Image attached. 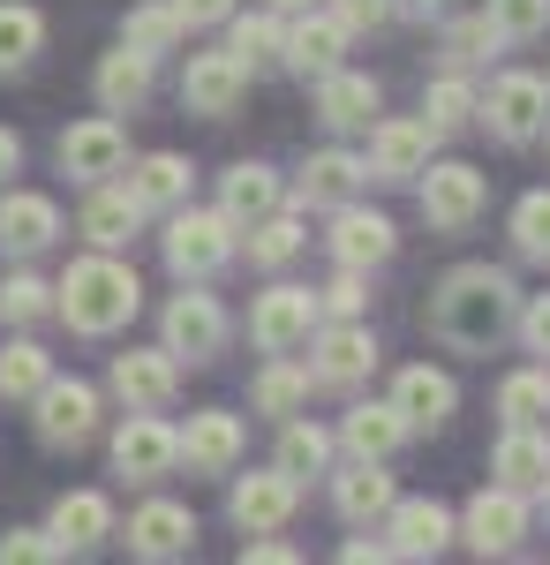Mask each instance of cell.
Segmentation results:
<instances>
[{"label":"cell","mask_w":550,"mask_h":565,"mask_svg":"<svg viewBox=\"0 0 550 565\" xmlns=\"http://www.w3.org/2000/svg\"><path fill=\"white\" fill-rule=\"evenodd\" d=\"M520 317V287L506 264H453L430 295V340H445L453 354H490Z\"/></svg>","instance_id":"cell-1"},{"label":"cell","mask_w":550,"mask_h":565,"mask_svg":"<svg viewBox=\"0 0 550 565\" xmlns=\"http://www.w3.org/2000/svg\"><path fill=\"white\" fill-rule=\"evenodd\" d=\"M53 309L68 317V332L106 340V332H121L128 317L144 309V279H136V264H121L114 249H91V257H76L68 271H61Z\"/></svg>","instance_id":"cell-2"},{"label":"cell","mask_w":550,"mask_h":565,"mask_svg":"<svg viewBox=\"0 0 550 565\" xmlns=\"http://www.w3.org/2000/svg\"><path fill=\"white\" fill-rule=\"evenodd\" d=\"M309 348V385L317 392H362L370 370H378V332L362 317H317V332L302 340Z\"/></svg>","instance_id":"cell-3"},{"label":"cell","mask_w":550,"mask_h":565,"mask_svg":"<svg viewBox=\"0 0 550 565\" xmlns=\"http://www.w3.org/2000/svg\"><path fill=\"white\" fill-rule=\"evenodd\" d=\"M242 257V226L219 212H197V204H173L167 212V264L173 279H219L226 264Z\"/></svg>","instance_id":"cell-4"},{"label":"cell","mask_w":550,"mask_h":565,"mask_svg":"<svg viewBox=\"0 0 550 565\" xmlns=\"http://www.w3.org/2000/svg\"><path fill=\"white\" fill-rule=\"evenodd\" d=\"M528 527H536V505L506 482H490V490L467 498V513H453V543L475 551V558H512L528 543Z\"/></svg>","instance_id":"cell-5"},{"label":"cell","mask_w":550,"mask_h":565,"mask_svg":"<svg viewBox=\"0 0 550 565\" xmlns=\"http://www.w3.org/2000/svg\"><path fill=\"white\" fill-rule=\"evenodd\" d=\"M226 309H219V295H204V279H181V295L167 302V317H159V348L173 354V362H189V370H204V362H219L226 354Z\"/></svg>","instance_id":"cell-6"},{"label":"cell","mask_w":550,"mask_h":565,"mask_svg":"<svg viewBox=\"0 0 550 565\" xmlns=\"http://www.w3.org/2000/svg\"><path fill=\"white\" fill-rule=\"evenodd\" d=\"M475 121L498 136L506 151L520 143H536L550 121V76H528V68H506V76H490V90L475 98Z\"/></svg>","instance_id":"cell-7"},{"label":"cell","mask_w":550,"mask_h":565,"mask_svg":"<svg viewBox=\"0 0 550 565\" xmlns=\"http://www.w3.org/2000/svg\"><path fill=\"white\" fill-rule=\"evenodd\" d=\"M415 204H423L430 234H467L483 218V204H490V181L475 174L467 159H430L415 174Z\"/></svg>","instance_id":"cell-8"},{"label":"cell","mask_w":550,"mask_h":565,"mask_svg":"<svg viewBox=\"0 0 550 565\" xmlns=\"http://www.w3.org/2000/svg\"><path fill=\"white\" fill-rule=\"evenodd\" d=\"M445 136L430 129L423 114H392V121H370V151H362V181H384V189H408L437 159Z\"/></svg>","instance_id":"cell-9"},{"label":"cell","mask_w":550,"mask_h":565,"mask_svg":"<svg viewBox=\"0 0 550 565\" xmlns=\"http://www.w3.org/2000/svg\"><path fill=\"white\" fill-rule=\"evenodd\" d=\"M347 45H355V31L339 23L325 0H317V8H295V15L279 23V68H287V76H302V84H317L325 68H339V61H347Z\"/></svg>","instance_id":"cell-10"},{"label":"cell","mask_w":550,"mask_h":565,"mask_svg":"<svg viewBox=\"0 0 550 565\" xmlns=\"http://www.w3.org/2000/svg\"><path fill=\"white\" fill-rule=\"evenodd\" d=\"M317 287H287V279H272L264 295H256V309H250V340H256V354H295L309 332H317Z\"/></svg>","instance_id":"cell-11"},{"label":"cell","mask_w":550,"mask_h":565,"mask_svg":"<svg viewBox=\"0 0 550 565\" xmlns=\"http://www.w3.org/2000/svg\"><path fill=\"white\" fill-rule=\"evenodd\" d=\"M332 218V234H325V249H332V264H347V271H378V264H392L400 257V226L384 212H370V204H339V212H325Z\"/></svg>","instance_id":"cell-12"},{"label":"cell","mask_w":550,"mask_h":565,"mask_svg":"<svg viewBox=\"0 0 550 565\" xmlns=\"http://www.w3.org/2000/svg\"><path fill=\"white\" fill-rule=\"evenodd\" d=\"M31 407H39V437L53 452H76V445L98 437V392H91L84 377H45V385L31 392Z\"/></svg>","instance_id":"cell-13"},{"label":"cell","mask_w":550,"mask_h":565,"mask_svg":"<svg viewBox=\"0 0 550 565\" xmlns=\"http://www.w3.org/2000/svg\"><path fill=\"white\" fill-rule=\"evenodd\" d=\"M181 468V430L167 415H128L114 430V476L121 482H167Z\"/></svg>","instance_id":"cell-14"},{"label":"cell","mask_w":550,"mask_h":565,"mask_svg":"<svg viewBox=\"0 0 550 565\" xmlns=\"http://www.w3.org/2000/svg\"><path fill=\"white\" fill-rule=\"evenodd\" d=\"M295 505H302V482L279 476V468L234 476V490H226V513H234V527H242V535H279V527L295 521Z\"/></svg>","instance_id":"cell-15"},{"label":"cell","mask_w":550,"mask_h":565,"mask_svg":"<svg viewBox=\"0 0 550 565\" xmlns=\"http://www.w3.org/2000/svg\"><path fill=\"white\" fill-rule=\"evenodd\" d=\"M53 151H61V174L84 181V189H91V181H114L128 167V136H121L114 114H91V121H76V129H61Z\"/></svg>","instance_id":"cell-16"},{"label":"cell","mask_w":550,"mask_h":565,"mask_svg":"<svg viewBox=\"0 0 550 565\" xmlns=\"http://www.w3.org/2000/svg\"><path fill=\"white\" fill-rule=\"evenodd\" d=\"M173 392H181V362L167 348H128L114 354V399L128 415H167Z\"/></svg>","instance_id":"cell-17"},{"label":"cell","mask_w":550,"mask_h":565,"mask_svg":"<svg viewBox=\"0 0 550 565\" xmlns=\"http://www.w3.org/2000/svg\"><path fill=\"white\" fill-rule=\"evenodd\" d=\"M392 415L408 423V437L445 430V423L461 415V385H453L445 370H430V362H408V370L392 377Z\"/></svg>","instance_id":"cell-18"},{"label":"cell","mask_w":550,"mask_h":565,"mask_svg":"<svg viewBox=\"0 0 550 565\" xmlns=\"http://www.w3.org/2000/svg\"><path fill=\"white\" fill-rule=\"evenodd\" d=\"M309 90H317V121H325L332 136L370 129V121H378V106H384V84L370 76V68H347V61H339V68H325Z\"/></svg>","instance_id":"cell-19"},{"label":"cell","mask_w":550,"mask_h":565,"mask_svg":"<svg viewBox=\"0 0 550 565\" xmlns=\"http://www.w3.org/2000/svg\"><path fill=\"white\" fill-rule=\"evenodd\" d=\"M242 90H250V68L219 45V53H189V68H181V106L189 114H204V121H226L234 106H242Z\"/></svg>","instance_id":"cell-20"},{"label":"cell","mask_w":550,"mask_h":565,"mask_svg":"<svg viewBox=\"0 0 550 565\" xmlns=\"http://www.w3.org/2000/svg\"><path fill=\"white\" fill-rule=\"evenodd\" d=\"M242 452H250L242 415H226V407L189 415V430H181V468H189V476H234V468H242Z\"/></svg>","instance_id":"cell-21"},{"label":"cell","mask_w":550,"mask_h":565,"mask_svg":"<svg viewBox=\"0 0 550 565\" xmlns=\"http://www.w3.org/2000/svg\"><path fill=\"white\" fill-rule=\"evenodd\" d=\"M378 527H384V551L392 558H445L453 551V513L437 498H392V513Z\"/></svg>","instance_id":"cell-22"},{"label":"cell","mask_w":550,"mask_h":565,"mask_svg":"<svg viewBox=\"0 0 550 565\" xmlns=\"http://www.w3.org/2000/svg\"><path fill=\"white\" fill-rule=\"evenodd\" d=\"M61 242V204L39 189H8L0 181V257H39Z\"/></svg>","instance_id":"cell-23"},{"label":"cell","mask_w":550,"mask_h":565,"mask_svg":"<svg viewBox=\"0 0 550 565\" xmlns=\"http://www.w3.org/2000/svg\"><path fill=\"white\" fill-rule=\"evenodd\" d=\"M128 551H136V558H151V565L189 558V551H197V513H189V505H173V498H144V505L128 513Z\"/></svg>","instance_id":"cell-24"},{"label":"cell","mask_w":550,"mask_h":565,"mask_svg":"<svg viewBox=\"0 0 550 565\" xmlns=\"http://www.w3.org/2000/svg\"><path fill=\"white\" fill-rule=\"evenodd\" d=\"M392 498H400V482L384 476V460H347L332 476V513L347 527H378L392 513Z\"/></svg>","instance_id":"cell-25"},{"label":"cell","mask_w":550,"mask_h":565,"mask_svg":"<svg viewBox=\"0 0 550 565\" xmlns=\"http://www.w3.org/2000/svg\"><path fill=\"white\" fill-rule=\"evenodd\" d=\"M279 204H287V181L272 174L264 159H242V167H226V174H219V212L234 218L242 234H250L256 218H272Z\"/></svg>","instance_id":"cell-26"},{"label":"cell","mask_w":550,"mask_h":565,"mask_svg":"<svg viewBox=\"0 0 550 565\" xmlns=\"http://www.w3.org/2000/svg\"><path fill=\"white\" fill-rule=\"evenodd\" d=\"M151 84H159V61H151V53H136V45H114V53L98 61V76H91L98 114H144Z\"/></svg>","instance_id":"cell-27"},{"label":"cell","mask_w":550,"mask_h":565,"mask_svg":"<svg viewBox=\"0 0 550 565\" xmlns=\"http://www.w3.org/2000/svg\"><path fill=\"white\" fill-rule=\"evenodd\" d=\"M339 452L347 460H392L400 445H408V423L392 415V399H355L347 415H339Z\"/></svg>","instance_id":"cell-28"},{"label":"cell","mask_w":550,"mask_h":565,"mask_svg":"<svg viewBox=\"0 0 550 565\" xmlns=\"http://www.w3.org/2000/svg\"><path fill=\"white\" fill-rule=\"evenodd\" d=\"M550 476V423H520V430L498 437V452H490V482H506L520 498H536Z\"/></svg>","instance_id":"cell-29"},{"label":"cell","mask_w":550,"mask_h":565,"mask_svg":"<svg viewBox=\"0 0 550 565\" xmlns=\"http://www.w3.org/2000/svg\"><path fill=\"white\" fill-rule=\"evenodd\" d=\"M189 159L181 151H144V159H128L121 167V189L144 204V218L151 212H173V204H189Z\"/></svg>","instance_id":"cell-30"},{"label":"cell","mask_w":550,"mask_h":565,"mask_svg":"<svg viewBox=\"0 0 550 565\" xmlns=\"http://www.w3.org/2000/svg\"><path fill=\"white\" fill-rule=\"evenodd\" d=\"M355 189H362V159L332 143V151H309V159H302V174H295V204H302V212H339V204H347Z\"/></svg>","instance_id":"cell-31"},{"label":"cell","mask_w":550,"mask_h":565,"mask_svg":"<svg viewBox=\"0 0 550 565\" xmlns=\"http://www.w3.org/2000/svg\"><path fill=\"white\" fill-rule=\"evenodd\" d=\"M45 535H53V551H61V558H84V551H98V543L114 535V505H106L98 490H68V498L53 505Z\"/></svg>","instance_id":"cell-32"},{"label":"cell","mask_w":550,"mask_h":565,"mask_svg":"<svg viewBox=\"0 0 550 565\" xmlns=\"http://www.w3.org/2000/svg\"><path fill=\"white\" fill-rule=\"evenodd\" d=\"M84 242L91 249H128L136 242V226H144V204L128 196L121 181H91V204H84Z\"/></svg>","instance_id":"cell-33"},{"label":"cell","mask_w":550,"mask_h":565,"mask_svg":"<svg viewBox=\"0 0 550 565\" xmlns=\"http://www.w3.org/2000/svg\"><path fill=\"white\" fill-rule=\"evenodd\" d=\"M332 452H339V437L325 430V423L287 415V423H279V452H272V468L295 476V482H317V476H332Z\"/></svg>","instance_id":"cell-34"},{"label":"cell","mask_w":550,"mask_h":565,"mask_svg":"<svg viewBox=\"0 0 550 565\" xmlns=\"http://www.w3.org/2000/svg\"><path fill=\"white\" fill-rule=\"evenodd\" d=\"M309 362H295V354H272L264 370L250 377V407L256 415H272V423H287V415H302L309 407Z\"/></svg>","instance_id":"cell-35"},{"label":"cell","mask_w":550,"mask_h":565,"mask_svg":"<svg viewBox=\"0 0 550 565\" xmlns=\"http://www.w3.org/2000/svg\"><path fill=\"white\" fill-rule=\"evenodd\" d=\"M279 23H287V15H272V8H250V15L234 8V15H226V53H234L250 76L256 68H279Z\"/></svg>","instance_id":"cell-36"},{"label":"cell","mask_w":550,"mask_h":565,"mask_svg":"<svg viewBox=\"0 0 550 565\" xmlns=\"http://www.w3.org/2000/svg\"><path fill=\"white\" fill-rule=\"evenodd\" d=\"M189 39L181 31V15H173V0H136L121 15V45H136V53H151V61H167L173 45Z\"/></svg>","instance_id":"cell-37"},{"label":"cell","mask_w":550,"mask_h":565,"mask_svg":"<svg viewBox=\"0 0 550 565\" xmlns=\"http://www.w3.org/2000/svg\"><path fill=\"white\" fill-rule=\"evenodd\" d=\"M302 242H309L302 212H287V204H279L272 218H256V226H250V264H256V271H287V264L302 257Z\"/></svg>","instance_id":"cell-38"},{"label":"cell","mask_w":550,"mask_h":565,"mask_svg":"<svg viewBox=\"0 0 550 565\" xmlns=\"http://www.w3.org/2000/svg\"><path fill=\"white\" fill-rule=\"evenodd\" d=\"M498 423L520 430V423H550V362H528L498 385Z\"/></svg>","instance_id":"cell-39"},{"label":"cell","mask_w":550,"mask_h":565,"mask_svg":"<svg viewBox=\"0 0 550 565\" xmlns=\"http://www.w3.org/2000/svg\"><path fill=\"white\" fill-rule=\"evenodd\" d=\"M45 45V15L31 0H0V76H15V68H31Z\"/></svg>","instance_id":"cell-40"},{"label":"cell","mask_w":550,"mask_h":565,"mask_svg":"<svg viewBox=\"0 0 550 565\" xmlns=\"http://www.w3.org/2000/svg\"><path fill=\"white\" fill-rule=\"evenodd\" d=\"M475 98H483V90L467 84V68H445V76L423 90V121L437 136H461L467 121H475Z\"/></svg>","instance_id":"cell-41"},{"label":"cell","mask_w":550,"mask_h":565,"mask_svg":"<svg viewBox=\"0 0 550 565\" xmlns=\"http://www.w3.org/2000/svg\"><path fill=\"white\" fill-rule=\"evenodd\" d=\"M45 377H53V354L39 340H8L0 348V399H31Z\"/></svg>","instance_id":"cell-42"},{"label":"cell","mask_w":550,"mask_h":565,"mask_svg":"<svg viewBox=\"0 0 550 565\" xmlns=\"http://www.w3.org/2000/svg\"><path fill=\"white\" fill-rule=\"evenodd\" d=\"M512 257L550 264V189H528V196L512 204Z\"/></svg>","instance_id":"cell-43"},{"label":"cell","mask_w":550,"mask_h":565,"mask_svg":"<svg viewBox=\"0 0 550 565\" xmlns=\"http://www.w3.org/2000/svg\"><path fill=\"white\" fill-rule=\"evenodd\" d=\"M498 45H506V39L490 31L483 8H475V15H453V23H445V68H483Z\"/></svg>","instance_id":"cell-44"},{"label":"cell","mask_w":550,"mask_h":565,"mask_svg":"<svg viewBox=\"0 0 550 565\" xmlns=\"http://www.w3.org/2000/svg\"><path fill=\"white\" fill-rule=\"evenodd\" d=\"M483 15H490V31L506 45H528L550 31V0H483Z\"/></svg>","instance_id":"cell-45"},{"label":"cell","mask_w":550,"mask_h":565,"mask_svg":"<svg viewBox=\"0 0 550 565\" xmlns=\"http://www.w3.org/2000/svg\"><path fill=\"white\" fill-rule=\"evenodd\" d=\"M45 309H53V287H45L39 271H8V279H0V317H15V324H39Z\"/></svg>","instance_id":"cell-46"},{"label":"cell","mask_w":550,"mask_h":565,"mask_svg":"<svg viewBox=\"0 0 550 565\" xmlns=\"http://www.w3.org/2000/svg\"><path fill=\"white\" fill-rule=\"evenodd\" d=\"M317 309H325V317H362V309H370V271H347V264H339L332 287H317Z\"/></svg>","instance_id":"cell-47"},{"label":"cell","mask_w":550,"mask_h":565,"mask_svg":"<svg viewBox=\"0 0 550 565\" xmlns=\"http://www.w3.org/2000/svg\"><path fill=\"white\" fill-rule=\"evenodd\" d=\"M325 8H332L355 39H370V31H392V23H400V0H325Z\"/></svg>","instance_id":"cell-48"},{"label":"cell","mask_w":550,"mask_h":565,"mask_svg":"<svg viewBox=\"0 0 550 565\" xmlns=\"http://www.w3.org/2000/svg\"><path fill=\"white\" fill-rule=\"evenodd\" d=\"M512 332H520V348L536 354V362H550V295H520V317H512Z\"/></svg>","instance_id":"cell-49"},{"label":"cell","mask_w":550,"mask_h":565,"mask_svg":"<svg viewBox=\"0 0 550 565\" xmlns=\"http://www.w3.org/2000/svg\"><path fill=\"white\" fill-rule=\"evenodd\" d=\"M45 558H61L45 527H8L0 535V565H45Z\"/></svg>","instance_id":"cell-50"},{"label":"cell","mask_w":550,"mask_h":565,"mask_svg":"<svg viewBox=\"0 0 550 565\" xmlns=\"http://www.w3.org/2000/svg\"><path fill=\"white\" fill-rule=\"evenodd\" d=\"M242 0H173V15H181V31H212V23H226Z\"/></svg>","instance_id":"cell-51"},{"label":"cell","mask_w":550,"mask_h":565,"mask_svg":"<svg viewBox=\"0 0 550 565\" xmlns=\"http://www.w3.org/2000/svg\"><path fill=\"white\" fill-rule=\"evenodd\" d=\"M242 565H295V543H279V535H250V543H242Z\"/></svg>","instance_id":"cell-52"},{"label":"cell","mask_w":550,"mask_h":565,"mask_svg":"<svg viewBox=\"0 0 550 565\" xmlns=\"http://www.w3.org/2000/svg\"><path fill=\"white\" fill-rule=\"evenodd\" d=\"M339 558H347V565H378V558H392V551H384L378 535H355V543H347Z\"/></svg>","instance_id":"cell-53"},{"label":"cell","mask_w":550,"mask_h":565,"mask_svg":"<svg viewBox=\"0 0 550 565\" xmlns=\"http://www.w3.org/2000/svg\"><path fill=\"white\" fill-rule=\"evenodd\" d=\"M15 167H23V136H15V129H0V181L15 174Z\"/></svg>","instance_id":"cell-54"},{"label":"cell","mask_w":550,"mask_h":565,"mask_svg":"<svg viewBox=\"0 0 550 565\" xmlns=\"http://www.w3.org/2000/svg\"><path fill=\"white\" fill-rule=\"evenodd\" d=\"M272 15H295V8H317V0H264Z\"/></svg>","instance_id":"cell-55"},{"label":"cell","mask_w":550,"mask_h":565,"mask_svg":"<svg viewBox=\"0 0 550 565\" xmlns=\"http://www.w3.org/2000/svg\"><path fill=\"white\" fill-rule=\"evenodd\" d=\"M536 498H543V513H550V476H543V490H536Z\"/></svg>","instance_id":"cell-56"},{"label":"cell","mask_w":550,"mask_h":565,"mask_svg":"<svg viewBox=\"0 0 550 565\" xmlns=\"http://www.w3.org/2000/svg\"><path fill=\"white\" fill-rule=\"evenodd\" d=\"M543 136H550V121H543Z\"/></svg>","instance_id":"cell-57"}]
</instances>
